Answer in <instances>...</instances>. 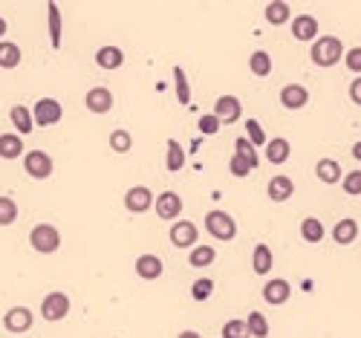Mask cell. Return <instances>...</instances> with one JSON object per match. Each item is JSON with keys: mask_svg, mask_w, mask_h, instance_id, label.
Listing matches in <instances>:
<instances>
[{"mask_svg": "<svg viewBox=\"0 0 361 338\" xmlns=\"http://www.w3.org/2000/svg\"><path fill=\"white\" fill-rule=\"evenodd\" d=\"M309 58L315 67H335L341 58H344V43L341 38H335V35H318L315 41H312L309 46Z\"/></svg>", "mask_w": 361, "mask_h": 338, "instance_id": "cell-1", "label": "cell"}, {"mask_svg": "<svg viewBox=\"0 0 361 338\" xmlns=\"http://www.w3.org/2000/svg\"><path fill=\"white\" fill-rule=\"evenodd\" d=\"M29 246H32L38 255H55L58 246H61V231H58L53 223H38V226L29 231Z\"/></svg>", "mask_w": 361, "mask_h": 338, "instance_id": "cell-2", "label": "cell"}, {"mask_svg": "<svg viewBox=\"0 0 361 338\" xmlns=\"http://www.w3.org/2000/svg\"><path fill=\"white\" fill-rule=\"evenodd\" d=\"M205 229H208V234L214 237V240H234L237 237V223H234V217L231 214H226V211H220V208H214V211H208L205 214Z\"/></svg>", "mask_w": 361, "mask_h": 338, "instance_id": "cell-3", "label": "cell"}, {"mask_svg": "<svg viewBox=\"0 0 361 338\" xmlns=\"http://www.w3.org/2000/svg\"><path fill=\"white\" fill-rule=\"evenodd\" d=\"M23 171L32 180H50L55 171V162L46 151H29V154H23Z\"/></svg>", "mask_w": 361, "mask_h": 338, "instance_id": "cell-4", "label": "cell"}, {"mask_svg": "<svg viewBox=\"0 0 361 338\" xmlns=\"http://www.w3.org/2000/svg\"><path fill=\"white\" fill-rule=\"evenodd\" d=\"M182 197L177 194V191H162V194L154 200V211H156V217L159 220H165V223H177L179 220V214H182Z\"/></svg>", "mask_w": 361, "mask_h": 338, "instance_id": "cell-5", "label": "cell"}, {"mask_svg": "<svg viewBox=\"0 0 361 338\" xmlns=\"http://www.w3.org/2000/svg\"><path fill=\"white\" fill-rule=\"evenodd\" d=\"M35 324V312L29 306H12L6 316H4V330L12 332V335H23L29 332Z\"/></svg>", "mask_w": 361, "mask_h": 338, "instance_id": "cell-6", "label": "cell"}, {"mask_svg": "<svg viewBox=\"0 0 361 338\" xmlns=\"http://www.w3.org/2000/svg\"><path fill=\"white\" fill-rule=\"evenodd\" d=\"M43 321H64L69 316V295L67 292H50L41 301Z\"/></svg>", "mask_w": 361, "mask_h": 338, "instance_id": "cell-7", "label": "cell"}, {"mask_svg": "<svg viewBox=\"0 0 361 338\" xmlns=\"http://www.w3.org/2000/svg\"><path fill=\"white\" fill-rule=\"evenodd\" d=\"M32 119H35V125H41V128H53L64 119V107L55 99H41L32 107Z\"/></svg>", "mask_w": 361, "mask_h": 338, "instance_id": "cell-8", "label": "cell"}, {"mask_svg": "<svg viewBox=\"0 0 361 338\" xmlns=\"http://www.w3.org/2000/svg\"><path fill=\"white\" fill-rule=\"evenodd\" d=\"M154 194H151V188L148 185H133L128 188V194H125V208L130 214H144V211H151L154 208Z\"/></svg>", "mask_w": 361, "mask_h": 338, "instance_id": "cell-9", "label": "cell"}, {"mask_svg": "<svg viewBox=\"0 0 361 338\" xmlns=\"http://www.w3.org/2000/svg\"><path fill=\"white\" fill-rule=\"evenodd\" d=\"M197 240H200V229L191 223V220H177L171 226V243L177 249H194Z\"/></svg>", "mask_w": 361, "mask_h": 338, "instance_id": "cell-10", "label": "cell"}, {"mask_svg": "<svg viewBox=\"0 0 361 338\" xmlns=\"http://www.w3.org/2000/svg\"><path fill=\"white\" fill-rule=\"evenodd\" d=\"M289 298H292V286H289V280L283 278H272L263 283V301L272 304V306H283Z\"/></svg>", "mask_w": 361, "mask_h": 338, "instance_id": "cell-11", "label": "cell"}, {"mask_svg": "<svg viewBox=\"0 0 361 338\" xmlns=\"http://www.w3.org/2000/svg\"><path fill=\"white\" fill-rule=\"evenodd\" d=\"M84 104H87V110L95 113V116H107V113L113 110V93H110L107 87H93V90H87V95H84Z\"/></svg>", "mask_w": 361, "mask_h": 338, "instance_id": "cell-12", "label": "cell"}, {"mask_svg": "<svg viewBox=\"0 0 361 338\" xmlns=\"http://www.w3.org/2000/svg\"><path fill=\"white\" fill-rule=\"evenodd\" d=\"M289 23H292V38L295 41L309 43V41L318 38V20L312 18V15H298V18H292Z\"/></svg>", "mask_w": 361, "mask_h": 338, "instance_id": "cell-13", "label": "cell"}, {"mask_svg": "<svg viewBox=\"0 0 361 338\" xmlns=\"http://www.w3.org/2000/svg\"><path fill=\"white\" fill-rule=\"evenodd\" d=\"M280 104H283L286 110H301V107H306V104H309V90H306L304 84H286V87L280 90Z\"/></svg>", "mask_w": 361, "mask_h": 338, "instance_id": "cell-14", "label": "cell"}, {"mask_svg": "<svg viewBox=\"0 0 361 338\" xmlns=\"http://www.w3.org/2000/svg\"><path fill=\"white\" fill-rule=\"evenodd\" d=\"M162 272H165V263L159 255H139L136 257V275L142 280H156V278H162Z\"/></svg>", "mask_w": 361, "mask_h": 338, "instance_id": "cell-15", "label": "cell"}, {"mask_svg": "<svg viewBox=\"0 0 361 338\" xmlns=\"http://www.w3.org/2000/svg\"><path fill=\"white\" fill-rule=\"evenodd\" d=\"M214 116L220 119V122H237V119L243 116V104H240L237 95H220L214 104Z\"/></svg>", "mask_w": 361, "mask_h": 338, "instance_id": "cell-16", "label": "cell"}, {"mask_svg": "<svg viewBox=\"0 0 361 338\" xmlns=\"http://www.w3.org/2000/svg\"><path fill=\"white\" fill-rule=\"evenodd\" d=\"M295 194V182L289 180V177H272L269 180V185H266V197L272 200V203H286L289 197Z\"/></svg>", "mask_w": 361, "mask_h": 338, "instance_id": "cell-17", "label": "cell"}, {"mask_svg": "<svg viewBox=\"0 0 361 338\" xmlns=\"http://www.w3.org/2000/svg\"><path fill=\"white\" fill-rule=\"evenodd\" d=\"M9 119H12V125H15L18 136H29V133H32V128H35L32 110H29V107H23V104H12Z\"/></svg>", "mask_w": 361, "mask_h": 338, "instance_id": "cell-18", "label": "cell"}, {"mask_svg": "<svg viewBox=\"0 0 361 338\" xmlns=\"http://www.w3.org/2000/svg\"><path fill=\"white\" fill-rule=\"evenodd\" d=\"M263 15H266V23H272V27H283V23L292 20V6H289L286 0H272V4H266V9H263Z\"/></svg>", "mask_w": 361, "mask_h": 338, "instance_id": "cell-19", "label": "cell"}, {"mask_svg": "<svg viewBox=\"0 0 361 338\" xmlns=\"http://www.w3.org/2000/svg\"><path fill=\"white\" fill-rule=\"evenodd\" d=\"M355 237H358V223L353 220V217H347V220H339L332 229V240L339 246H353L355 243Z\"/></svg>", "mask_w": 361, "mask_h": 338, "instance_id": "cell-20", "label": "cell"}, {"mask_svg": "<svg viewBox=\"0 0 361 338\" xmlns=\"http://www.w3.org/2000/svg\"><path fill=\"white\" fill-rule=\"evenodd\" d=\"M272 266H275L272 249H269L266 243H257V246H254V255H252V269H254V275H269Z\"/></svg>", "mask_w": 361, "mask_h": 338, "instance_id": "cell-21", "label": "cell"}, {"mask_svg": "<svg viewBox=\"0 0 361 338\" xmlns=\"http://www.w3.org/2000/svg\"><path fill=\"white\" fill-rule=\"evenodd\" d=\"M46 27H50V43L53 50H61V9L55 0L46 4Z\"/></svg>", "mask_w": 361, "mask_h": 338, "instance_id": "cell-22", "label": "cell"}, {"mask_svg": "<svg viewBox=\"0 0 361 338\" xmlns=\"http://www.w3.org/2000/svg\"><path fill=\"white\" fill-rule=\"evenodd\" d=\"M289 154H292V144H289L283 136H278V139H269V142H266V159H269L272 165H283V162H289Z\"/></svg>", "mask_w": 361, "mask_h": 338, "instance_id": "cell-23", "label": "cell"}, {"mask_svg": "<svg viewBox=\"0 0 361 338\" xmlns=\"http://www.w3.org/2000/svg\"><path fill=\"white\" fill-rule=\"evenodd\" d=\"M23 139L18 133H0V159H20Z\"/></svg>", "mask_w": 361, "mask_h": 338, "instance_id": "cell-24", "label": "cell"}, {"mask_svg": "<svg viewBox=\"0 0 361 338\" xmlns=\"http://www.w3.org/2000/svg\"><path fill=\"white\" fill-rule=\"evenodd\" d=\"M315 177H318L324 185L341 182V165L335 162V159H318V165H315Z\"/></svg>", "mask_w": 361, "mask_h": 338, "instance_id": "cell-25", "label": "cell"}, {"mask_svg": "<svg viewBox=\"0 0 361 338\" xmlns=\"http://www.w3.org/2000/svg\"><path fill=\"white\" fill-rule=\"evenodd\" d=\"M95 64L102 69H118L125 64V53L118 50V46H102V50L95 53Z\"/></svg>", "mask_w": 361, "mask_h": 338, "instance_id": "cell-26", "label": "cell"}, {"mask_svg": "<svg viewBox=\"0 0 361 338\" xmlns=\"http://www.w3.org/2000/svg\"><path fill=\"white\" fill-rule=\"evenodd\" d=\"M217 260V249H211V246H194L188 252V266L191 269H205V266H211V263Z\"/></svg>", "mask_w": 361, "mask_h": 338, "instance_id": "cell-27", "label": "cell"}, {"mask_svg": "<svg viewBox=\"0 0 361 338\" xmlns=\"http://www.w3.org/2000/svg\"><path fill=\"white\" fill-rule=\"evenodd\" d=\"M165 168L171 174H177V171H182L185 168V148L177 142V139H168V156H165Z\"/></svg>", "mask_w": 361, "mask_h": 338, "instance_id": "cell-28", "label": "cell"}, {"mask_svg": "<svg viewBox=\"0 0 361 338\" xmlns=\"http://www.w3.org/2000/svg\"><path fill=\"white\" fill-rule=\"evenodd\" d=\"M301 237L306 240V243H321L324 240V223L318 220V217H304L301 220Z\"/></svg>", "mask_w": 361, "mask_h": 338, "instance_id": "cell-29", "label": "cell"}, {"mask_svg": "<svg viewBox=\"0 0 361 338\" xmlns=\"http://www.w3.org/2000/svg\"><path fill=\"white\" fill-rule=\"evenodd\" d=\"M23 53H20V46L12 43V41H0V67L4 69H15L20 64Z\"/></svg>", "mask_w": 361, "mask_h": 338, "instance_id": "cell-30", "label": "cell"}, {"mask_svg": "<svg viewBox=\"0 0 361 338\" xmlns=\"http://www.w3.org/2000/svg\"><path fill=\"white\" fill-rule=\"evenodd\" d=\"M249 69L254 72L257 79H266L269 72H272V55L266 50H254L252 58H249Z\"/></svg>", "mask_w": 361, "mask_h": 338, "instance_id": "cell-31", "label": "cell"}, {"mask_svg": "<svg viewBox=\"0 0 361 338\" xmlns=\"http://www.w3.org/2000/svg\"><path fill=\"white\" fill-rule=\"evenodd\" d=\"M246 330H249V335H254V338H269V321H266V316L263 312H249L246 316Z\"/></svg>", "mask_w": 361, "mask_h": 338, "instance_id": "cell-32", "label": "cell"}, {"mask_svg": "<svg viewBox=\"0 0 361 338\" xmlns=\"http://www.w3.org/2000/svg\"><path fill=\"white\" fill-rule=\"evenodd\" d=\"M174 84H177V99L179 104H191V84L182 67H174Z\"/></svg>", "mask_w": 361, "mask_h": 338, "instance_id": "cell-33", "label": "cell"}, {"mask_svg": "<svg viewBox=\"0 0 361 338\" xmlns=\"http://www.w3.org/2000/svg\"><path fill=\"white\" fill-rule=\"evenodd\" d=\"M229 171H231V177H237V180H243V177H249L252 171H257V168L246 159V156H240V154H234L231 156V162H229Z\"/></svg>", "mask_w": 361, "mask_h": 338, "instance_id": "cell-34", "label": "cell"}, {"mask_svg": "<svg viewBox=\"0 0 361 338\" xmlns=\"http://www.w3.org/2000/svg\"><path fill=\"white\" fill-rule=\"evenodd\" d=\"M110 148H113L116 154H128V151L133 148V136H130L128 130H122V128L113 130V133H110Z\"/></svg>", "mask_w": 361, "mask_h": 338, "instance_id": "cell-35", "label": "cell"}, {"mask_svg": "<svg viewBox=\"0 0 361 338\" xmlns=\"http://www.w3.org/2000/svg\"><path fill=\"white\" fill-rule=\"evenodd\" d=\"M214 295V280L211 278H197L191 283V298L194 301H208Z\"/></svg>", "mask_w": 361, "mask_h": 338, "instance_id": "cell-36", "label": "cell"}, {"mask_svg": "<svg viewBox=\"0 0 361 338\" xmlns=\"http://www.w3.org/2000/svg\"><path fill=\"white\" fill-rule=\"evenodd\" d=\"M18 220V203L12 197H0V226H12Z\"/></svg>", "mask_w": 361, "mask_h": 338, "instance_id": "cell-37", "label": "cell"}, {"mask_svg": "<svg viewBox=\"0 0 361 338\" xmlns=\"http://www.w3.org/2000/svg\"><path fill=\"white\" fill-rule=\"evenodd\" d=\"M234 154H240V156H246V159H249V162H252L254 168L260 165V156H257V148H254V144H252V142H249L246 136H240V139L234 142Z\"/></svg>", "mask_w": 361, "mask_h": 338, "instance_id": "cell-38", "label": "cell"}, {"mask_svg": "<svg viewBox=\"0 0 361 338\" xmlns=\"http://www.w3.org/2000/svg\"><path fill=\"white\" fill-rule=\"evenodd\" d=\"M246 139L254 144V148H260V144H266V142H269V139H266V133H263V128H260L257 119H246Z\"/></svg>", "mask_w": 361, "mask_h": 338, "instance_id": "cell-39", "label": "cell"}, {"mask_svg": "<svg viewBox=\"0 0 361 338\" xmlns=\"http://www.w3.org/2000/svg\"><path fill=\"white\" fill-rule=\"evenodd\" d=\"M197 128H200V133H203V136H217V130L223 128V122H220V119H217L214 113H205V116H200Z\"/></svg>", "mask_w": 361, "mask_h": 338, "instance_id": "cell-40", "label": "cell"}, {"mask_svg": "<svg viewBox=\"0 0 361 338\" xmlns=\"http://www.w3.org/2000/svg\"><path fill=\"white\" fill-rule=\"evenodd\" d=\"M223 338H249V330H246V321H226L223 324Z\"/></svg>", "mask_w": 361, "mask_h": 338, "instance_id": "cell-41", "label": "cell"}, {"mask_svg": "<svg viewBox=\"0 0 361 338\" xmlns=\"http://www.w3.org/2000/svg\"><path fill=\"white\" fill-rule=\"evenodd\" d=\"M341 185H344V191H347L350 197H358L361 194V171H350Z\"/></svg>", "mask_w": 361, "mask_h": 338, "instance_id": "cell-42", "label": "cell"}, {"mask_svg": "<svg viewBox=\"0 0 361 338\" xmlns=\"http://www.w3.org/2000/svg\"><path fill=\"white\" fill-rule=\"evenodd\" d=\"M347 69L355 72V76H361V46H353V50H347Z\"/></svg>", "mask_w": 361, "mask_h": 338, "instance_id": "cell-43", "label": "cell"}, {"mask_svg": "<svg viewBox=\"0 0 361 338\" xmlns=\"http://www.w3.org/2000/svg\"><path fill=\"white\" fill-rule=\"evenodd\" d=\"M350 99H353V104H358V107H361V76L350 84Z\"/></svg>", "mask_w": 361, "mask_h": 338, "instance_id": "cell-44", "label": "cell"}, {"mask_svg": "<svg viewBox=\"0 0 361 338\" xmlns=\"http://www.w3.org/2000/svg\"><path fill=\"white\" fill-rule=\"evenodd\" d=\"M353 159H355V162H361V139L353 144Z\"/></svg>", "mask_w": 361, "mask_h": 338, "instance_id": "cell-45", "label": "cell"}, {"mask_svg": "<svg viewBox=\"0 0 361 338\" xmlns=\"http://www.w3.org/2000/svg\"><path fill=\"white\" fill-rule=\"evenodd\" d=\"M179 338H203L197 330H185V332H179Z\"/></svg>", "mask_w": 361, "mask_h": 338, "instance_id": "cell-46", "label": "cell"}, {"mask_svg": "<svg viewBox=\"0 0 361 338\" xmlns=\"http://www.w3.org/2000/svg\"><path fill=\"white\" fill-rule=\"evenodd\" d=\"M6 29H9V23H6L4 18H0V41H4V35H6Z\"/></svg>", "mask_w": 361, "mask_h": 338, "instance_id": "cell-47", "label": "cell"}]
</instances>
